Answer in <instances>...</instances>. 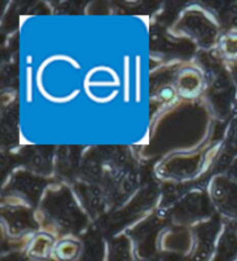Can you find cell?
Returning a JSON list of instances; mask_svg holds the SVG:
<instances>
[{
	"mask_svg": "<svg viewBox=\"0 0 237 261\" xmlns=\"http://www.w3.org/2000/svg\"><path fill=\"white\" fill-rule=\"evenodd\" d=\"M54 204H56V214L60 220L61 224H64L67 228L74 227V225L78 224V215L76 214L72 203H69L65 198H59L56 200V203Z\"/></svg>",
	"mask_w": 237,
	"mask_h": 261,
	"instance_id": "1",
	"label": "cell"
},
{
	"mask_svg": "<svg viewBox=\"0 0 237 261\" xmlns=\"http://www.w3.org/2000/svg\"><path fill=\"white\" fill-rule=\"evenodd\" d=\"M215 229L210 228H204V230L199 231V246L197 251L191 256L190 261H207L210 252V242L214 237Z\"/></svg>",
	"mask_w": 237,
	"mask_h": 261,
	"instance_id": "2",
	"label": "cell"
},
{
	"mask_svg": "<svg viewBox=\"0 0 237 261\" xmlns=\"http://www.w3.org/2000/svg\"><path fill=\"white\" fill-rule=\"evenodd\" d=\"M237 253V239L232 236L226 238L222 250L215 261H232Z\"/></svg>",
	"mask_w": 237,
	"mask_h": 261,
	"instance_id": "3",
	"label": "cell"
},
{
	"mask_svg": "<svg viewBox=\"0 0 237 261\" xmlns=\"http://www.w3.org/2000/svg\"><path fill=\"white\" fill-rule=\"evenodd\" d=\"M77 251H78V249L76 247V245H73L71 249H69V247H66V245L64 244V245H61L59 247L58 255H59V258H61V259L68 260V259H72V258H74V256H76Z\"/></svg>",
	"mask_w": 237,
	"mask_h": 261,
	"instance_id": "4",
	"label": "cell"
},
{
	"mask_svg": "<svg viewBox=\"0 0 237 261\" xmlns=\"http://www.w3.org/2000/svg\"><path fill=\"white\" fill-rule=\"evenodd\" d=\"M83 261H99V260H94L93 258H89V259H86V260H83Z\"/></svg>",
	"mask_w": 237,
	"mask_h": 261,
	"instance_id": "5",
	"label": "cell"
}]
</instances>
